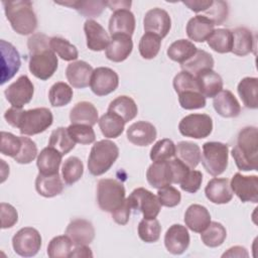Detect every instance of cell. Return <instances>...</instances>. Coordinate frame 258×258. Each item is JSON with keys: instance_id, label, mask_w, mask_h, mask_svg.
I'll return each instance as SVG.
<instances>
[{"instance_id": "obj_1", "label": "cell", "mask_w": 258, "mask_h": 258, "mask_svg": "<svg viewBox=\"0 0 258 258\" xmlns=\"http://www.w3.org/2000/svg\"><path fill=\"white\" fill-rule=\"evenodd\" d=\"M49 40L43 33L32 34L27 41L29 50V71L37 79L46 81L57 69V56L49 46Z\"/></svg>"}, {"instance_id": "obj_2", "label": "cell", "mask_w": 258, "mask_h": 258, "mask_svg": "<svg viewBox=\"0 0 258 258\" xmlns=\"http://www.w3.org/2000/svg\"><path fill=\"white\" fill-rule=\"evenodd\" d=\"M8 124L19 129L22 135H35L44 132L53 122V116L47 108H34L22 110L11 107L4 113Z\"/></svg>"}, {"instance_id": "obj_3", "label": "cell", "mask_w": 258, "mask_h": 258, "mask_svg": "<svg viewBox=\"0 0 258 258\" xmlns=\"http://www.w3.org/2000/svg\"><path fill=\"white\" fill-rule=\"evenodd\" d=\"M258 131L254 126H247L238 134L237 143L232 149V156L237 167L243 171L258 169Z\"/></svg>"}, {"instance_id": "obj_4", "label": "cell", "mask_w": 258, "mask_h": 258, "mask_svg": "<svg viewBox=\"0 0 258 258\" xmlns=\"http://www.w3.org/2000/svg\"><path fill=\"white\" fill-rule=\"evenodd\" d=\"M2 4L6 18L15 32L21 35H28L35 31L37 18L30 1H3Z\"/></svg>"}, {"instance_id": "obj_5", "label": "cell", "mask_w": 258, "mask_h": 258, "mask_svg": "<svg viewBox=\"0 0 258 258\" xmlns=\"http://www.w3.org/2000/svg\"><path fill=\"white\" fill-rule=\"evenodd\" d=\"M119 156V148L111 140L97 141L88 158V169L91 174L98 176L107 172Z\"/></svg>"}, {"instance_id": "obj_6", "label": "cell", "mask_w": 258, "mask_h": 258, "mask_svg": "<svg viewBox=\"0 0 258 258\" xmlns=\"http://www.w3.org/2000/svg\"><path fill=\"white\" fill-rule=\"evenodd\" d=\"M124 185L113 178H102L97 184V202L99 208L107 213L118 210L126 201Z\"/></svg>"}, {"instance_id": "obj_7", "label": "cell", "mask_w": 258, "mask_h": 258, "mask_svg": "<svg viewBox=\"0 0 258 258\" xmlns=\"http://www.w3.org/2000/svg\"><path fill=\"white\" fill-rule=\"evenodd\" d=\"M229 146L222 142L210 141L203 145L201 156L204 168L213 176L222 174L228 166Z\"/></svg>"}, {"instance_id": "obj_8", "label": "cell", "mask_w": 258, "mask_h": 258, "mask_svg": "<svg viewBox=\"0 0 258 258\" xmlns=\"http://www.w3.org/2000/svg\"><path fill=\"white\" fill-rule=\"evenodd\" d=\"M178 130L185 137L203 139L212 133L213 120L207 114H189L180 120Z\"/></svg>"}, {"instance_id": "obj_9", "label": "cell", "mask_w": 258, "mask_h": 258, "mask_svg": "<svg viewBox=\"0 0 258 258\" xmlns=\"http://www.w3.org/2000/svg\"><path fill=\"white\" fill-rule=\"evenodd\" d=\"M127 200L131 209L140 211L144 219L156 218L161 210V205L157 196L144 187L135 188Z\"/></svg>"}, {"instance_id": "obj_10", "label": "cell", "mask_w": 258, "mask_h": 258, "mask_svg": "<svg viewBox=\"0 0 258 258\" xmlns=\"http://www.w3.org/2000/svg\"><path fill=\"white\" fill-rule=\"evenodd\" d=\"M12 246L16 254L22 257H32L40 250L41 236L34 228H21L13 236Z\"/></svg>"}, {"instance_id": "obj_11", "label": "cell", "mask_w": 258, "mask_h": 258, "mask_svg": "<svg viewBox=\"0 0 258 258\" xmlns=\"http://www.w3.org/2000/svg\"><path fill=\"white\" fill-rule=\"evenodd\" d=\"M33 84L25 75L20 76L4 91L6 100L15 108H22L24 105L28 104L33 97Z\"/></svg>"}, {"instance_id": "obj_12", "label": "cell", "mask_w": 258, "mask_h": 258, "mask_svg": "<svg viewBox=\"0 0 258 258\" xmlns=\"http://www.w3.org/2000/svg\"><path fill=\"white\" fill-rule=\"evenodd\" d=\"M119 85V77L110 68L99 67L93 71L90 87L97 96H106L114 92Z\"/></svg>"}, {"instance_id": "obj_13", "label": "cell", "mask_w": 258, "mask_h": 258, "mask_svg": "<svg viewBox=\"0 0 258 258\" xmlns=\"http://www.w3.org/2000/svg\"><path fill=\"white\" fill-rule=\"evenodd\" d=\"M232 191L243 203H258V176L243 175L237 172L233 175L230 182Z\"/></svg>"}, {"instance_id": "obj_14", "label": "cell", "mask_w": 258, "mask_h": 258, "mask_svg": "<svg viewBox=\"0 0 258 258\" xmlns=\"http://www.w3.org/2000/svg\"><path fill=\"white\" fill-rule=\"evenodd\" d=\"M144 30L156 34L160 38L167 35L171 27L169 14L161 8H153L146 12L143 20Z\"/></svg>"}, {"instance_id": "obj_15", "label": "cell", "mask_w": 258, "mask_h": 258, "mask_svg": "<svg viewBox=\"0 0 258 258\" xmlns=\"http://www.w3.org/2000/svg\"><path fill=\"white\" fill-rule=\"evenodd\" d=\"M1 85L12 79L21 66L20 54L13 44L1 40Z\"/></svg>"}, {"instance_id": "obj_16", "label": "cell", "mask_w": 258, "mask_h": 258, "mask_svg": "<svg viewBox=\"0 0 258 258\" xmlns=\"http://www.w3.org/2000/svg\"><path fill=\"white\" fill-rule=\"evenodd\" d=\"M189 241L190 238L187 229L180 224L170 226L164 236L165 248L173 255L182 254L188 248Z\"/></svg>"}, {"instance_id": "obj_17", "label": "cell", "mask_w": 258, "mask_h": 258, "mask_svg": "<svg viewBox=\"0 0 258 258\" xmlns=\"http://www.w3.org/2000/svg\"><path fill=\"white\" fill-rule=\"evenodd\" d=\"M66 235L72 240L75 246L89 245L95 238V228L88 220L75 219L68 225Z\"/></svg>"}, {"instance_id": "obj_18", "label": "cell", "mask_w": 258, "mask_h": 258, "mask_svg": "<svg viewBox=\"0 0 258 258\" xmlns=\"http://www.w3.org/2000/svg\"><path fill=\"white\" fill-rule=\"evenodd\" d=\"M111 36L112 37L105 51L106 57L114 62H121L132 52V38L126 34H115Z\"/></svg>"}, {"instance_id": "obj_19", "label": "cell", "mask_w": 258, "mask_h": 258, "mask_svg": "<svg viewBox=\"0 0 258 258\" xmlns=\"http://www.w3.org/2000/svg\"><path fill=\"white\" fill-rule=\"evenodd\" d=\"M84 31L89 49L93 51H101L107 48L110 42V37L100 23L93 19H88L84 24Z\"/></svg>"}, {"instance_id": "obj_20", "label": "cell", "mask_w": 258, "mask_h": 258, "mask_svg": "<svg viewBox=\"0 0 258 258\" xmlns=\"http://www.w3.org/2000/svg\"><path fill=\"white\" fill-rule=\"evenodd\" d=\"M91 64L84 60H76L68 64L66 69V77L72 87L76 89H84L90 85L93 74Z\"/></svg>"}, {"instance_id": "obj_21", "label": "cell", "mask_w": 258, "mask_h": 258, "mask_svg": "<svg viewBox=\"0 0 258 258\" xmlns=\"http://www.w3.org/2000/svg\"><path fill=\"white\" fill-rule=\"evenodd\" d=\"M156 135V128L146 121L135 122L127 129V139L137 146L150 145L155 140Z\"/></svg>"}, {"instance_id": "obj_22", "label": "cell", "mask_w": 258, "mask_h": 258, "mask_svg": "<svg viewBox=\"0 0 258 258\" xmlns=\"http://www.w3.org/2000/svg\"><path fill=\"white\" fill-rule=\"evenodd\" d=\"M205 194L210 202L218 205L228 204L233 199V191L228 178H212L206 185Z\"/></svg>"}, {"instance_id": "obj_23", "label": "cell", "mask_w": 258, "mask_h": 258, "mask_svg": "<svg viewBox=\"0 0 258 258\" xmlns=\"http://www.w3.org/2000/svg\"><path fill=\"white\" fill-rule=\"evenodd\" d=\"M146 179L154 188H161L172 183V172L169 160L153 161L146 171Z\"/></svg>"}, {"instance_id": "obj_24", "label": "cell", "mask_w": 258, "mask_h": 258, "mask_svg": "<svg viewBox=\"0 0 258 258\" xmlns=\"http://www.w3.org/2000/svg\"><path fill=\"white\" fill-rule=\"evenodd\" d=\"M213 106L216 112L225 118L237 117L241 112L240 103L229 90H222L217 96H215Z\"/></svg>"}, {"instance_id": "obj_25", "label": "cell", "mask_w": 258, "mask_h": 258, "mask_svg": "<svg viewBox=\"0 0 258 258\" xmlns=\"http://www.w3.org/2000/svg\"><path fill=\"white\" fill-rule=\"evenodd\" d=\"M185 226L196 233H202L211 223V215L206 207L198 204L190 205L184 214Z\"/></svg>"}, {"instance_id": "obj_26", "label": "cell", "mask_w": 258, "mask_h": 258, "mask_svg": "<svg viewBox=\"0 0 258 258\" xmlns=\"http://www.w3.org/2000/svg\"><path fill=\"white\" fill-rule=\"evenodd\" d=\"M135 30V17L130 10L115 11L109 20L111 35L126 34L131 36Z\"/></svg>"}, {"instance_id": "obj_27", "label": "cell", "mask_w": 258, "mask_h": 258, "mask_svg": "<svg viewBox=\"0 0 258 258\" xmlns=\"http://www.w3.org/2000/svg\"><path fill=\"white\" fill-rule=\"evenodd\" d=\"M215 24L204 15H197L190 18L186 24V34L189 39L197 42H204L214 31Z\"/></svg>"}, {"instance_id": "obj_28", "label": "cell", "mask_w": 258, "mask_h": 258, "mask_svg": "<svg viewBox=\"0 0 258 258\" xmlns=\"http://www.w3.org/2000/svg\"><path fill=\"white\" fill-rule=\"evenodd\" d=\"M199 90L205 98H214L223 89L221 76L213 70H206L196 76Z\"/></svg>"}, {"instance_id": "obj_29", "label": "cell", "mask_w": 258, "mask_h": 258, "mask_svg": "<svg viewBox=\"0 0 258 258\" xmlns=\"http://www.w3.org/2000/svg\"><path fill=\"white\" fill-rule=\"evenodd\" d=\"M61 158L62 154L54 148L49 146L43 148L38 154L36 161L39 173L44 175H52L58 173Z\"/></svg>"}, {"instance_id": "obj_30", "label": "cell", "mask_w": 258, "mask_h": 258, "mask_svg": "<svg viewBox=\"0 0 258 258\" xmlns=\"http://www.w3.org/2000/svg\"><path fill=\"white\" fill-rule=\"evenodd\" d=\"M72 124H86L94 126L99 121L98 111L96 107L87 101L77 103L70 113Z\"/></svg>"}, {"instance_id": "obj_31", "label": "cell", "mask_w": 258, "mask_h": 258, "mask_svg": "<svg viewBox=\"0 0 258 258\" xmlns=\"http://www.w3.org/2000/svg\"><path fill=\"white\" fill-rule=\"evenodd\" d=\"M233 46L232 52L239 56H245L254 49V36L251 30L246 27H237L232 31Z\"/></svg>"}, {"instance_id": "obj_32", "label": "cell", "mask_w": 258, "mask_h": 258, "mask_svg": "<svg viewBox=\"0 0 258 258\" xmlns=\"http://www.w3.org/2000/svg\"><path fill=\"white\" fill-rule=\"evenodd\" d=\"M36 191L44 198H53L63 190V183L58 173L44 175L38 173L35 179Z\"/></svg>"}, {"instance_id": "obj_33", "label": "cell", "mask_w": 258, "mask_h": 258, "mask_svg": "<svg viewBox=\"0 0 258 258\" xmlns=\"http://www.w3.org/2000/svg\"><path fill=\"white\" fill-rule=\"evenodd\" d=\"M214 58L212 54L203 49H197L196 53L186 61L180 64L182 71H185L195 77L206 70H213Z\"/></svg>"}, {"instance_id": "obj_34", "label": "cell", "mask_w": 258, "mask_h": 258, "mask_svg": "<svg viewBox=\"0 0 258 258\" xmlns=\"http://www.w3.org/2000/svg\"><path fill=\"white\" fill-rule=\"evenodd\" d=\"M238 94L245 105L249 109L258 108V79L254 77H246L238 84Z\"/></svg>"}, {"instance_id": "obj_35", "label": "cell", "mask_w": 258, "mask_h": 258, "mask_svg": "<svg viewBox=\"0 0 258 258\" xmlns=\"http://www.w3.org/2000/svg\"><path fill=\"white\" fill-rule=\"evenodd\" d=\"M108 112L118 115L125 123H127L136 117L138 108L132 98L128 96H119L110 103Z\"/></svg>"}, {"instance_id": "obj_36", "label": "cell", "mask_w": 258, "mask_h": 258, "mask_svg": "<svg viewBox=\"0 0 258 258\" xmlns=\"http://www.w3.org/2000/svg\"><path fill=\"white\" fill-rule=\"evenodd\" d=\"M175 156L190 169H195L201 161V149L197 143L180 141L175 145Z\"/></svg>"}, {"instance_id": "obj_37", "label": "cell", "mask_w": 258, "mask_h": 258, "mask_svg": "<svg viewBox=\"0 0 258 258\" xmlns=\"http://www.w3.org/2000/svg\"><path fill=\"white\" fill-rule=\"evenodd\" d=\"M98 124L102 134L107 138L119 137L123 133L125 126L124 120L111 112H107L102 115L98 121Z\"/></svg>"}, {"instance_id": "obj_38", "label": "cell", "mask_w": 258, "mask_h": 258, "mask_svg": "<svg viewBox=\"0 0 258 258\" xmlns=\"http://www.w3.org/2000/svg\"><path fill=\"white\" fill-rule=\"evenodd\" d=\"M209 46L219 53H227L232 51L233 34L232 31L226 28L214 29L207 39Z\"/></svg>"}, {"instance_id": "obj_39", "label": "cell", "mask_w": 258, "mask_h": 258, "mask_svg": "<svg viewBox=\"0 0 258 258\" xmlns=\"http://www.w3.org/2000/svg\"><path fill=\"white\" fill-rule=\"evenodd\" d=\"M197 51V46L187 39H178L172 42L167 48L168 57L180 64L190 58Z\"/></svg>"}, {"instance_id": "obj_40", "label": "cell", "mask_w": 258, "mask_h": 258, "mask_svg": "<svg viewBox=\"0 0 258 258\" xmlns=\"http://www.w3.org/2000/svg\"><path fill=\"white\" fill-rule=\"evenodd\" d=\"M227 237L226 228L218 222H211L210 225L201 233L202 242L211 248L221 246Z\"/></svg>"}, {"instance_id": "obj_41", "label": "cell", "mask_w": 258, "mask_h": 258, "mask_svg": "<svg viewBox=\"0 0 258 258\" xmlns=\"http://www.w3.org/2000/svg\"><path fill=\"white\" fill-rule=\"evenodd\" d=\"M76 142L72 139L67 128L58 127L54 129L49 137L48 146L54 148L62 155L68 154L72 149H74Z\"/></svg>"}, {"instance_id": "obj_42", "label": "cell", "mask_w": 258, "mask_h": 258, "mask_svg": "<svg viewBox=\"0 0 258 258\" xmlns=\"http://www.w3.org/2000/svg\"><path fill=\"white\" fill-rule=\"evenodd\" d=\"M84 173V164L77 156L67 158L61 166L62 179L66 184L71 185L81 179Z\"/></svg>"}, {"instance_id": "obj_43", "label": "cell", "mask_w": 258, "mask_h": 258, "mask_svg": "<svg viewBox=\"0 0 258 258\" xmlns=\"http://www.w3.org/2000/svg\"><path fill=\"white\" fill-rule=\"evenodd\" d=\"M55 3L70 6L85 17H97L106 7V1H68Z\"/></svg>"}, {"instance_id": "obj_44", "label": "cell", "mask_w": 258, "mask_h": 258, "mask_svg": "<svg viewBox=\"0 0 258 258\" xmlns=\"http://www.w3.org/2000/svg\"><path fill=\"white\" fill-rule=\"evenodd\" d=\"M48 99L53 107L66 106L73 99V89L63 82H57L50 87Z\"/></svg>"}, {"instance_id": "obj_45", "label": "cell", "mask_w": 258, "mask_h": 258, "mask_svg": "<svg viewBox=\"0 0 258 258\" xmlns=\"http://www.w3.org/2000/svg\"><path fill=\"white\" fill-rule=\"evenodd\" d=\"M49 46L63 60L72 61L77 59L79 56L77 47L66 38L53 36L49 40Z\"/></svg>"}, {"instance_id": "obj_46", "label": "cell", "mask_w": 258, "mask_h": 258, "mask_svg": "<svg viewBox=\"0 0 258 258\" xmlns=\"http://www.w3.org/2000/svg\"><path fill=\"white\" fill-rule=\"evenodd\" d=\"M73 242L67 236H56L50 240L47 246V255L50 258H68L73 251Z\"/></svg>"}, {"instance_id": "obj_47", "label": "cell", "mask_w": 258, "mask_h": 258, "mask_svg": "<svg viewBox=\"0 0 258 258\" xmlns=\"http://www.w3.org/2000/svg\"><path fill=\"white\" fill-rule=\"evenodd\" d=\"M161 38L156 34L145 32L140 38L138 49L141 56L145 59L154 58L160 49Z\"/></svg>"}, {"instance_id": "obj_48", "label": "cell", "mask_w": 258, "mask_h": 258, "mask_svg": "<svg viewBox=\"0 0 258 258\" xmlns=\"http://www.w3.org/2000/svg\"><path fill=\"white\" fill-rule=\"evenodd\" d=\"M161 233V226L158 220L143 219L138 225L139 238L146 243H154L158 241Z\"/></svg>"}, {"instance_id": "obj_49", "label": "cell", "mask_w": 258, "mask_h": 258, "mask_svg": "<svg viewBox=\"0 0 258 258\" xmlns=\"http://www.w3.org/2000/svg\"><path fill=\"white\" fill-rule=\"evenodd\" d=\"M173 156H175V144L168 138L158 140L150 150L152 161H165Z\"/></svg>"}, {"instance_id": "obj_50", "label": "cell", "mask_w": 258, "mask_h": 258, "mask_svg": "<svg viewBox=\"0 0 258 258\" xmlns=\"http://www.w3.org/2000/svg\"><path fill=\"white\" fill-rule=\"evenodd\" d=\"M67 129L70 136L76 143L91 144L96 139L93 126L86 124H71Z\"/></svg>"}, {"instance_id": "obj_51", "label": "cell", "mask_w": 258, "mask_h": 258, "mask_svg": "<svg viewBox=\"0 0 258 258\" xmlns=\"http://www.w3.org/2000/svg\"><path fill=\"white\" fill-rule=\"evenodd\" d=\"M21 146V136H15L14 134L5 131L1 132L0 150L2 154L14 158L20 152Z\"/></svg>"}, {"instance_id": "obj_52", "label": "cell", "mask_w": 258, "mask_h": 258, "mask_svg": "<svg viewBox=\"0 0 258 258\" xmlns=\"http://www.w3.org/2000/svg\"><path fill=\"white\" fill-rule=\"evenodd\" d=\"M178 102L185 110L201 109L206 106V98L199 91H186L178 94Z\"/></svg>"}, {"instance_id": "obj_53", "label": "cell", "mask_w": 258, "mask_h": 258, "mask_svg": "<svg viewBox=\"0 0 258 258\" xmlns=\"http://www.w3.org/2000/svg\"><path fill=\"white\" fill-rule=\"evenodd\" d=\"M228 13L229 9L227 2L218 0L213 1L212 5L206 11H204V16L212 20L215 25H221L227 19Z\"/></svg>"}, {"instance_id": "obj_54", "label": "cell", "mask_w": 258, "mask_h": 258, "mask_svg": "<svg viewBox=\"0 0 258 258\" xmlns=\"http://www.w3.org/2000/svg\"><path fill=\"white\" fill-rule=\"evenodd\" d=\"M172 84H173L174 91L177 94L186 92V91H199L200 92L196 77L185 71H181L180 73H178L174 77Z\"/></svg>"}, {"instance_id": "obj_55", "label": "cell", "mask_w": 258, "mask_h": 258, "mask_svg": "<svg viewBox=\"0 0 258 258\" xmlns=\"http://www.w3.org/2000/svg\"><path fill=\"white\" fill-rule=\"evenodd\" d=\"M22 146L20 152L14 157V160L20 164H28L37 155V146L34 141L28 137L21 136Z\"/></svg>"}, {"instance_id": "obj_56", "label": "cell", "mask_w": 258, "mask_h": 258, "mask_svg": "<svg viewBox=\"0 0 258 258\" xmlns=\"http://www.w3.org/2000/svg\"><path fill=\"white\" fill-rule=\"evenodd\" d=\"M157 198L161 206L173 208L180 203L181 195L175 187L171 185H166L158 189Z\"/></svg>"}, {"instance_id": "obj_57", "label": "cell", "mask_w": 258, "mask_h": 258, "mask_svg": "<svg viewBox=\"0 0 258 258\" xmlns=\"http://www.w3.org/2000/svg\"><path fill=\"white\" fill-rule=\"evenodd\" d=\"M202 181H203L202 172L199 170L190 169L179 184L182 190L195 194L200 189Z\"/></svg>"}, {"instance_id": "obj_58", "label": "cell", "mask_w": 258, "mask_h": 258, "mask_svg": "<svg viewBox=\"0 0 258 258\" xmlns=\"http://www.w3.org/2000/svg\"><path fill=\"white\" fill-rule=\"evenodd\" d=\"M0 213H1V228L2 229L11 228L17 223V221H18L17 211L10 204L1 203Z\"/></svg>"}, {"instance_id": "obj_59", "label": "cell", "mask_w": 258, "mask_h": 258, "mask_svg": "<svg viewBox=\"0 0 258 258\" xmlns=\"http://www.w3.org/2000/svg\"><path fill=\"white\" fill-rule=\"evenodd\" d=\"M169 165L172 172V183L179 184L184 176L187 174V172L190 170L189 167H187L182 161H180L176 157L172 160L169 159Z\"/></svg>"}, {"instance_id": "obj_60", "label": "cell", "mask_w": 258, "mask_h": 258, "mask_svg": "<svg viewBox=\"0 0 258 258\" xmlns=\"http://www.w3.org/2000/svg\"><path fill=\"white\" fill-rule=\"evenodd\" d=\"M130 212H131V207L129 205L128 200L126 199V201L124 202V204L115 212L111 213L113 220L119 224V225H126L129 221L130 218Z\"/></svg>"}, {"instance_id": "obj_61", "label": "cell", "mask_w": 258, "mask_h": 258, "mask_svg": "<svg viewBox=\"0 0 258 258\" xmlns=\"http://www.w3.org/2000/svg\"><path fill=\"white\" fill-rule=\"evenodd\" d=\"M182 3L194 12H204L213 3V0H186Z\"/></svg>"}, {"instance_id": "obj_62", "label": "cell", "mask_w": 258, "mask_h": 258, "mask_svg": "<svg viewBox=\"0 0 258 258\" xmlns=\"http://www.w3.org/2000/svg\"><path fill=\"white\" fill-rule=\"evenodd\" d=\"M249 256V253L247 251L246 248L242 247V246H234V247H231L229 248L223 255L222 257L225 258V257H239V258H247Z\"/></svg>"}, {"instance_id": "obj_63", "label": "cell", "mask_w": 258, "mask_h": 258, "mask_svg": "<svg viewBox=\"0 0 258 258\" xmlns=\"http://www.w3.org/2000/svg\"><path fill=\"white\" fill-rule=\"evenodd\" d=\"M70 257L73 258H91L93 257L92 250L87 245H78L76 248L72 251Z\"/></svg>"}, {"instance_id": "obj_64", "label": "cell", "mask_w": 258, "mask_h": 258, "mask_svg": "<svg viewBox=\"0 0 258 258\" xmlns=\"http://www.w3.org/2000/svg\"><path fill=\"white\" fill-rule=\"evenodd\" d=\"M131 4V1H106V6H108L114 12L125 9L129 10Z\"/></svg>"}]
</instances>
